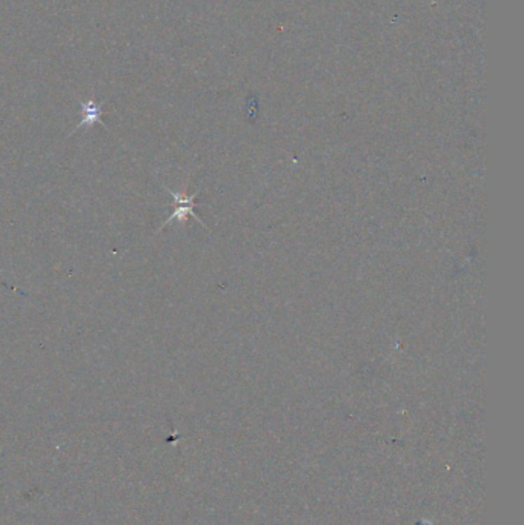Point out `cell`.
I'll return each instance as SVG.
<instances>
[{
  "label": "cell",
  "mask_w": 524,
  "mask_h": 525,
  "mask_svg": "<svg viewBox=\"0 0 524 525\" xmlns=\"http://www.w3.org/2000/svg\"><path fill=\"white\" fill-rule=\"evenodd\" d=\"M166 191L173 196L174 203H175V209H174V212H173L171 215H169L168 220L163 223V226H162V228H160L159 231H162V229L165 228V226H168L169 223H173L174 220H179L180 223L187 221V218H188V217H194L197 221H200L201 224L205 226V223L200 220L199 215L194 214V207H196V203H194L196 193H192V196H187V193L174 192V191L168 189V188H166Z\"/></svg>",
  "instance_id": "1"
},
{
  "label": "cell",
  "mask_w": 524,
  "mask_h": 525,
  "mask_svg": "<svg viewBox=\"0 0 524 525\" xmlns=\"http://www.w3.org/2000/svg\"><path fill=\"white\" fill-rule=\"evenodd\" d=\"M94 123H102L105 126V123L102 122V109L99 104L94 103L93 100L83 102L82 103V122L77 125V128L72 131V134H74L77 129H80L82 126H93Z\"/></svg>",
  "instance_id": "2"
}]
</instances>
